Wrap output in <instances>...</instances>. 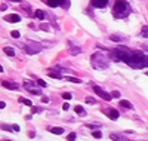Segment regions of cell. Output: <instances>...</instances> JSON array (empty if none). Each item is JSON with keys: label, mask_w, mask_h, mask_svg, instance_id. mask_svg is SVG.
<instances>
[{"label": "cell", "mask_w": 148, "mask_h": 141, "mask_svg": "<svg viewBox=\"0 0 148 141\" xmlns=\"http://www.w3.org/2000/svg\"><path fill=\"white\" fill-rule=\"evenodd\" d=\"M113 14L116 18H126L130 14V5L126 0H116V5L113 8Z\"/></svg>", "instance_id": "6da1fadb"}, {"label": "cell", "mask_w": 148, "mask_h": 141, "mask_svg": "<svg viewBox=\"0 0 148 141\" xmlns=\"http://www.w3.org/2000/svg\"><path fill=\"white\" fill-rule=\"evenodd\" d=\"M111 55H113L114 59L125 61V62H126V61L130 58V55H132V50H130L129 48H126V46H119V48H116V49L111 50Z\"/></svg>", "instance_id": "7a4b0ae2"}, {"label": "cell", "mask_w": 148, "mask_h": 141, "mask_svg": "<svg viewBox=\"0 0 148 141\" xmlns=\"http://www.w3.org/2000/svg\"><path fill=\"white\" fill-rule=\"evenodd\" d=\"M92 67L96 70H105L108 67V62L101 54H93L92 55Z\"/></svg>", "instance_id": "3957f363"}, {"label": "cell", "mask_w": 148, "mask_h": 141, "mask_svg": "<svg viewBox=\"0 0 148 141\" xmlns=\"http://www.w3.org/2000/svg\"><path fill=\"white\" fill-rule=\"evenodd\" d=\"M92 88H93L95 94H96L98 97H101L102 100H105V101H110L111 98H113V97H111V94H108L107 91H104V89H102L101 86H98V85H93V83H92Z\"/></svg>", "instance_id": "277c9868"}, {"label": "cell", "mask_w": 148, "mask_h": 141, "mask_svg": "<svg viewBox=\"0 0 148 141\" xmlns=\"http://www.w3.org/2000/svg\"><path fill=\"white\" fill-rule=\"evenodd\" d=\"M24 88L27 89V91H30L31 94H37V95H40L42 94V91L39 88H37L36 85H33L31 82H24Z\"/></svg>", "instance_id": "5b68a950"}, {"label": "cell", "mask_w": 148, "mask_h": 141, "mask_svg": "<svg viewBox=\"0 0 148 141\" xmlns=\"http://www.w3.org/2000/svg\"><path fill=\"white\" fill-rule=\"evenodd\" d=\"M90 5L95 8H105L108 5V0H90Z\"/></svg>", "instance_id": "8992f818"}, {"label": "cell", "mask_w": 148, "mask_h": 141, "mask_svg": "<svg viewBox=\"0 0 148 141\" xmlns=\"http://www.w3.org/2000/svg\"><path fill=\"white\" fill-rule=\"evenodd\" d=\"M24 50H25L28 55H34V54H39V52H40V48H36V46H24Z\"/></svg>", "instance_id": "52a82bcc"}, {"label": "cell", "mask_w": 148, "mask_h": 141, "mask_svg": "<svg viewBox=\"0 0 148 141\" xmlns=\"http://www.w3.org/2000/svg\"><path fill=\"white\" fill-rule=\"evenodd\" d=\"M5 21H8V22H19V21H21V17L16 15V14L6 15V17H5Z\"/></svg>", "instance_id": "ba28073f"}, {"label": "cell", "mask_w": 148, "mask_h": 141, "mask_svg": "<svg viewBox=\"0 0 148 141\" xmlns=\"http://www.w3.org/2000/svg\"><path fill=\"white\" fill-rule=\"evenodd\" d=\"M120 107H123V109H133V104L130 101H127V100H120Z\"/></svg>", "instance_id": "9c48e42d"}, {"label": "cell", "mask_w": 148, "mask_h": 141, "mask_svg": "<svg viewBox=\"0 0 148 141\" xmlns=\"http://www.w3.org/2000/svg\"><path fill=\"white\" fill-rule=\"evenodd\" d=\"M108 116H110L111 120H116V119H119V111H117L116 109H111V110L108 111Z\"/></svg>", "instance_id": "30bf717a"}, {"label": "cell", "mask_w": 148, "mask_h": 141, "mask_svg": "<svg viewBox=\"0 0 148 141\" xmlns=\"http://www.w3.org/2000/svg\"><path fill=\"white\" fill-rule=\"evenodd\" d=\"M2 85H3L6 89H14V91L19 88V85H16V83H10V82H3Z\"/></svg>", "instance_id": "8fae6325"}, {"label": "cell", "mask_w": 148, "mask_h": 141, "mask_svg": "<svg viewBox=\"0 0 148 141\" xmlns=\"http://www.w3.org/2000/svg\"><path fill=\"white\" fill-rule=\"evenodd\" d=\"M3 52H5L8 57H14V55H15L14 48H10V46H5V48H3Z\"/></svg>", "instance_id": "7c38bea8"}, {"label": "cell", "mask_w": 148, "mask_h": 141, "mask_svg": "<svg viewBox=\"0 0 148 141\" xmlns=\"http://www.w3.org/2000/svg\"><path fill=\"white\" fill-rule=\"evenodd\" d=\"M43 2H45L47 6H51V8H58V6H59L58 0H43Z\"/></svg>", "instance_id": "4fadbf2b"}, {"label": "cell", "mask_w": 148, "mask_h": 141, "mask_svg": "<svg viewBox=\"0 0 148 141\" xmlns=\"http://www.w3.org/2000/svg\"><path fill=\"white\" fill-rule=\"evenodd\" d=\"M51 131H52V134H55V135H62V134H64V128L55 126V128H51Z\"/></svg>", "instance_id": "5bb4252c"}, {"label": "cell", "mask_w": 148, "mask_h": 141, "mask_svg": "<svg viewBox=\"0 0 148 141\" xmlns=\"http://www.w3.org/2000/svg\"><path fill=\"white\" fill-rule=\"evenodd\" d=\"M47 76H51V77H53V79H62V76H61L59 73H56V71H53V70H49Z\"/></svg>", "instance_id": "9a60e30c"}, {"label": "cell", "mask_w": 148, "mask_h": 141, "mask_svg": "<svg viewBox=\"0 0 148 141\" xmlns=\"http://www.w3.org/2000/svg\"><path fill=\"white\" fill-rule=\"evenodd\" d=\"M110 138L113 140V141H126V138H125V137L117 135V134H111V135H110Z\"/></svg>", "instance_id": "2e32d148"}, {"label": "cell", "mask_w": 148, "mask_h": 141, "mask_svg": "<svg viewBox=\"0 0 148 141\" xmlns=\"http://www.w3.org/2000/svg\"><path fill=\"white\" fill-rule=\"evenodd\" d=\"M74 110H76V113L80 114V116H86V110L82 106H76V107H74Z\"/></svg>", "instance_id": "e0dca14e"}, {"label": "cell", "mask_w": 148, "mask_h": 141, "mask_svg": "<svg viewBox=\"0 0 148 141\" xmlns=\"http://www.w3.org/2000/svg\"><path fill=\"white\" fill-rule=\"evenodd\" d=\"M82 52V49L79 48V46H73V48H70V54L71 55H79Z\"/></svg>", "instance_id": "ac0fdd59"}, {"label": "cell", "mask_w": 148, "mask_h": 141, "mask_svg": "<svg viewBox=\"0 0 148 141\" xmlns=\"http://www.w3.org/2000/svg\"><path fill=\"white\" fill-rule=\"evenodd\" d=\"M34 15H36V18H39V19H45V18H46L45 12H43V10H40V9H37V10L34 12Z\"/></svg>", "instance_id": "d6986e66"}, {"label": "cell", "mask_w": 148, "mask_h": 141, "mask_svg": "<svg viewBox=\"0 0 148 141\" xmlns=\"http://www.w3.org/2000/svg\"><path fill=\"white\" fill-rule=\"evenodd\" d=\"M110 40H113V42H123V37H120V36H117V34H111L110 36Z\"/></svg>", "instance_id": "ffe728a7"}, {"label": "cell", "mask_w": 148, "mask_h": 141, "mask_svg": "<svg viewBox=\"0 0 148 141\" xmlns=\"http://www.w3.org/2000/svg\"><path fill=\"white\" fill-rule=\"evenodd\" d=\"M58 2H59V6H62L64 9L70 8V0H58Z\"/></svg>", "instance_id": "44dd1931"}, {"label": "cell", "mask_w": 148, "mask_h": 141, "mask_svg": "<svg viewBox=\"0 0 148 141\" xmlns=\"http://www.w3.org/2000/svg\"><path fill=\"white\" fill-rule=\"evenodd\" d=\"M68 82H74V83H80L82 80L80 79H77V77H71V76H67V77H65Z\"/></svg>", "instance_id": "7402d4cb"}, {"label": "cell", "mask_w": 148, "mask_h": 141, "mask_svg": "<svg viewBox=\"0 0 148 141\" xmlns=\"http://www.w3.org/2000/svg\"><path fill=\"white\" fill-rule=\"evenodd\" d=\"M0 129H5V131H14V128H12V126H9V125H5V123H2V125H0Z\"/></svg>", "instance_id": "603a6c76"}, {"label": "cell", "mask_w": 148, "mask_h": 141, "mask_svg": "<svg viewBox=\"0 0 148 141\" xmlns=\"http://www.w3.org/2000/svg\"><path fill=\"white\" fill-rule=\"evenodd\" d=\"M142 37H147L148 39V25H145V27H142V31H141Z\"/></svg>", "instance_id": "cb8c5ba5"}, {"label": "cell", "mask_w": 148, "mask_h": 141, "mask_svg": "<svg viewBox=\"0 0 148 141\" xmlns=\"http://www.w3.org/2000/svg\"><path fill=\"white\" fill-rule=\"evenodd\" d=\"M92 135H93L95 138H102V132H99V131H93Z\"/></svg>", "instance_id": "d4e9b609"}, {"label": "cell", "mask_w": 148, "mask_h": 141, "mask_svg": "<svg viewBox=\"0 0 148 141\" xmlns=\"http://www.w3.org/2000/svg\"><path fill=\"white\" fill-rule=\"evenodd\" d=\"M62 98L68 101V100H71V98H73V95H71L70 92H64V94H62Z\"/></svg>", "instance_id": "484cf974"}, {"label": "cell", "mask_w": 148, "mask_h": 141, "mask_svg": "<svg viewBox=\"0 0 148 141\" xmlns=\"http://www.w3.org/2000/svg\"><path fill=\"white\" fill-rule=\"evenodd\" d=\"M18 101H19V102H24L25 106H31V101H30V100H24V98H19Z\"/></svg>", "instance_id": "4316f807"}, {"label": "cell", "mask_w": 148, "mask_h": 141, "mask_svg": "<svg viewBox=\"0 0 148 141\" xmlns=\"http://www.w3.org/2000/svg\"><path fill=\"white\" fill-rule=\"evenodd\" d=\"M37 83H39V86L40 88H46L47 85H46V82L45 80H42V79H37Z\"/></svg>", "instance_id": "83f0119b"}, {"label": "cell", "mask_w": 148, "mask_h": 141, "mask_svg": "<svg viewBox=\"0 0 148 141\" xmlns=\"http://www.w3.org/2000/svg\"><path fill=\"white\" fill-rule=\"evenodd\" d=\"M10 36H12V37H14V39H18V37H19L21 34H19V31H16V30H14V31H12V33H10Z\"/></svg>", "instance_id": "f1b7e54d"}, {"label": "cell", "mask_w": 148, "mask_h": 141, "mask_svg": "<svg viewBox=\"0 0 148 141\" xmlns=\"http://www.w3.org/2000/svg\"><path fill=\"white\" fill-rule=\"evenodd\" d=\"M40 111H42V109H40V107H33V109H31V113H33V114L40 113Z\"/></svg>", "instance_id": "f546056e"}, {"label": "cell", "mask_w": 148, "mask_h": 141, "mask_svg": "<svg viewBox=\"0 0 148 141\" xmlns=\"http://www.w3.org/2000/svg\"><path fill=\"white\" fill-rule=\"evenodd\" d=\"M67 140H68V141H74V140H76V134H74V132H71V134L67 137Z\"/></svg>", "instance_id": "4dcf8cb0"}, {"label": "cell", "mask_w": 148, "mask_h": 141, "mask_svg": "<svg viewBox=\"0 0 148 141\" xmlns=\"http://www.w3.org/2000/svg\"><path fill=\"white\" fill-rule=\"evenodd\" d=\"M86 102H88V104H96V101L93 98H86Z\"/></svg>", "instance_id": "1f68e13d"}, {"label": "cell", "mask_w": 148, "mask_h": 141, "mask_svg": "<svg viewBox=\"0 0 148 141\" xmlns=\"http://www.w3.org/2000/svg\"><path fill=\"white\" fill-rule=\"evenodd\" d=\"M40 30H43V31H47V30H49L47 24H42V25H40Z\"/></svg>", "instance_id": "d6a6232c"}, {"label": "cell", "mask_w": 148, "mask_h": 141, "mask_svg": "<svg viewBox=\"0 0 148 141\" xmlns=\"http://www.w3.org/2000/svg\"><path fill=\"white\" fill-rule=\"evenodd\" d=\"M111 97H116V98H119V97H120V92H119V91H114V92H111Z\"/></svg>", "instance_id": "836d02e7"}, {"label": "cell", "mask_w": 148, "mask_h": 141, "mask_svg": "<svg viewBox=\"0 0 148 141\" xmlns=\"http://www.w3.org/2000/svg\"><path fill=\"white\" fill-rule=\"evenodd\" d=\"M8 9V5L6 3H2V5H0V10H6Z\"/></svg>", "instance_id": "e575fe53"}, {"label": "cell", "mask_w": 148, "mask_h": 141, "mask_svg": "<svg viewBox=\"0 0 148 141\" xmlns=\"http://www.w3.org/2000/svg\"><path fill=\"white\" fill-rule=\"evenodd\" d=\"M22 9H25V10H28V12H30V5H27V3H22Z\"/></svg>", "instance_id": "d590c367"}, {"label": "cell", "mask_w": 148, "mask_h": 141, "mask_svg": "<svg viewBox=\"0 0 148 141\" xmlns=\"http://www.w3.org/2000/svg\"><path fill=\"white\" fill-rule=\"evenodd\" d=\"M88 126H89V128H99V125H98V123H96V125H93V123H88Z\"/></svg>", "instance_id": "8d00e7d4"}, {"label": "cell", "mask_w": 148, "mask_h": 141, "mask_svg": "<svg viewBox=\"0 0 148 141\" xmlns=\"http://www.w3.org/2000/svg\"><path fill=\"white\" fill-rule=\"evenodd\" d=\"M6 2H15V3H22L24 0H6Z\"/></svg>", "instance_id": "74e56055"}, {"label": "cell", "mask_w": 148, "mask_h": 141, "mask_svg": "<svg viewBox=\"0 0 148 141\" xmlns=\"http://www.w3.org/2000/svg\"><path fill=\"white\" fill-rule=\"evenodd\" d=\"M6 107V102H3V101H0V109H5Z\"/></svg>", "instance_id": "f35d334b"}, {"label": "cell", "mask_w": 148, "mask_h": 141, "mask_svg": "<svg viewBox=\"0 0 148 141\" xmlns=\"http://www.w3.org/2000/svg\"><path fill=\"white\" fill-rule=\"evenodd\" d=\"M62 109H64V110H68V109H70V106H68V102H65V104L62 106Z\"/></svg>", "instance_id": "ab89813d"}, {"label": "cell", "mask_w": 148, "mask_h": 141, "mask_svg": "<svg viewBox=\"0 0 148 141\" xmlns=\"http://www.w3.org/2000/svg\"><path fill=\"white\" fill-rule=\"evenodd\" d=\"M12 128H14V131H16V132L19 131V126H18V125H14V126H12Z\"/></svg>", "instance_id": "60d3db41"}, {"label": "cell", "mask_w": 148, "mask_h": 141, "mask_svg": "<svg viewBox=\"0 0 148 141\" xmlns=\"http://www.w3.org/2000/svg\"><path fill=\"white\" fill-rule=\"evenodd\" d=\"M42 102H49V98H47V97H43V98H42Z\"/></svg>", "instance_id": "b9f144b4"}, {"label": "cell", "mask_w": 148, "mask_h": 141, "mask_svg": "<svg viewBox=\"0 0 148 141\" xmlns=\"http://www.w3.org/2000/svg\"><path fill=\"white\" fill-rule=\"evenodd\" d=\"M28 137H30V138H34V137H36V134H34L33 131H30V134H28Z\"/></svg>", "instance_id": "7bdbcfd3"}, {"label": "cell", "mask_w": 148, "mask_h": 141, "mask_svg": "<svg viewBox=\"0 0 148 141\" xmlns=\"http://www.w3.org/2000/svg\"><path fill=\"white\" fill-rule=\"evenodd\" d=\"M2 71H3V67H2V66H0V73H2Z\"/></svg>", "instance_id": "ee69618b"}, {"label": "cell", "mask_w": 148, "mask_h": 141, "mask_svg": "<svg viewBox=\"0 0 148 141\" xmlns=\"http://www.w3.org/2000/svg\"><path fill=\"white\" fill-rule=\"evenodd\" d=\"M126 141H130V140H126Z\"/></svg>", "instance_id": "f6af8a7d"}]
</instances>
